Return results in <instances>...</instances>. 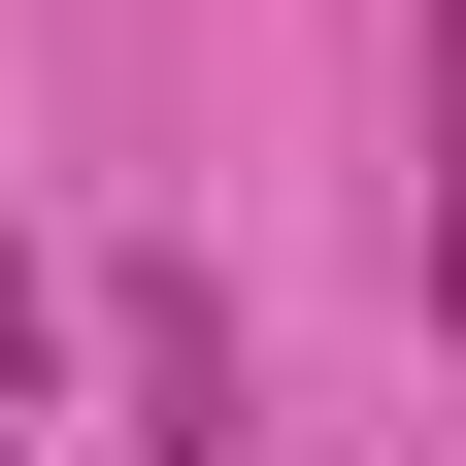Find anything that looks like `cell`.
<instances>
[{"mask_svg": "<svg viewBox=\"0 0 466 466\" xmlns=\"http://www.w3.org/2000/svg\"><path fill=\"white\" fill-rule=\"evenodd\" d=\"M100 400H134V466H267V367L200 267H100Z\"/></svg>", "mask_w": 466, "mask_h": 466, "instance_id": "6da1fadb", "label": "cell"}, {"mask_svg": "<svg viewBox=\"0 0 466 466\" xmlns=\"http://www.w3.org/2000/svg\"><path fill=\"white\" fill-rule=\"evenodd\" d=\"M433 333H466V0H433Z\"/></svg>", "mask_w": 466, "mask_h": 466, "instance_id": "7a4b0ae2", "label": "cell"}]
</instances>
